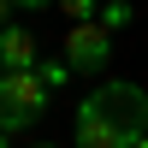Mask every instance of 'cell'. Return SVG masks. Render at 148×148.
<instances>
[{"label": "cell", "mask_w": 148, "mask_h": 148, "mask_svg": "<svg viewBox=\"0 0 148 148\" xmlns=\"http://www.w3.org/2000/svg\"><path fill=\"white\" fill-rule=\"evenodd\" d=\"M65 6V18L71 24H89V18H101V0H59Z\"/></svg>", "instance_id": "8"}, {"label": "cell", "mask_w": 148, "mask_h": 148, "mask_svg": "<svg viewBox=\"0 0 148 148\" xmlns=\"http://www.w3.org/2000/svg\"><path fill=\"white\" fill-rule=\"evenodd\" d=\"M65 59L77 71H107V65H113V30H107L101 18L71 24V30H65Z\"/></svg>", "instance_id": "3"}, {"label": "cell", "mask_w": 148, "mask_h": 148, "mask_svg": "<svg viewBox=\"0 0 148 148\" xmlns=\"http://www.w3.org/2000/svg\"><path fill=\"white\" fill-rule=\"evenodd\" d=\"M18 12H42V6H53V0H12Z\"/></svg>", "instance_id": "9"}, {"label": "cell", "mask_w": 148, "mask_h": 148, "mask_svg": "<svg viewBox=\"0 0 148 148\" xmlns=\"http://www.w3.org/2000/svg\"><path fill=\"white\" fill-rule=\"evenodd\" d=\"M47 101H53V89L42 83V71H0V130L18 136L24 125L47 113Z\"/></svg>", "instance_id": "1"}, {"label": "cell", "mask_w": 148, "mask_h": 148, "mask_svg": "<svg viewBox=\"0 0 148 148\" xmlns=\"http://www.w3.org/2000/svg\"><path fill=\"white\" fill-rule=\"evenodd\" d=\"M42 65V47H36L30 24H6L0 30V71H36Z\"/></svg>", "instance_id": "5"}, {"label": "cell", "mask_w": 148, "mask_h": 148, "mask_svg": "<svg viewBox=\"0 0 148 148\" xmlns=\"http://www.w3.org/2000/svg\"><path fill=\"white\" fill-rule=\"evenodd\" d=\"M12 12H18V6H12V0H0V30L12 24Z\"/></svg>", "instance_id": "10"}, {"label": "cell", "mask_w": 148, "mask_h": 148, "mask_svg": "<svg viewBox=\"0 0 148 148\" xmlns=\"http://www.w3.org/2000/svg\"><path fill=\"white\" fill-rule=\"evenodd\" d=\"M130 18H136V6H130V0H101V24H107V30H125Z\"/></svg>", "instance_id": "7"}, {"label": "cell", "mask_w": 148, "mask_h": 148, "mask_svg": "<svg viewBox=\"0 0 148 148\" xmlns=\"http://www.w3.org/2000/svg\"><path fill=\"white\" fill-rule=\"evenodd\" d=\"M0 148H12V130H0Z\"/></svg>", "instance_id": "11"}, {"label": "cell", "mask_w": 148, "mask_h": 148, "mask_svg": "<svg viewBox=\"0 0 148 148\" xmlns=\"http://www.w3.org/2000/svg\"><path fill=\"white\" fill-rule=\"evenodd\" d=\"M36 71H42V83H47V89H65V83H71V71H77V65H71V59L59 53V59H42Z\"/></svg>", "instance_id": "6"}, {"label": "cell", "mask_w": 148, "mask_h": 148, "mask_svg": "<svg viewBox=\"0 0 148 148\" xmlns=\"http://www.w3.org/2000/svg\"><path fill=\"white\" fill-rule=\"evenodd\" d=\"M77 148H136V130L107 113L101 95H89V101L77 107Z\"/></svg>", "instance_id": "2"}, {"label": "cell", "mask_w": 148, "mask_h": 148, "mask_svg": "<svg viewBox=\"0 0 148 148\" xmlns=\"http://www.w3.org/2000/svg\"><path fill=\"white\" fill-rule=\"evenodd\" d=\"M101 101H107V113H113V119H125L136 136L148 130V89H142V83H119V77H113V83L101 89Z\"/></svg>", "instance_id": "4"}, {"label": "cell", "mask_w": 148, "mask_h": 148, "mask_svg": "<svg viewBox=\"0 0 148 148\" xmlns=\"http://www.w3.org/2000/svg\"><path fill=\"white\" fill-rule=\"evenodd\" d=\"M136 148H148V130H142V136H136Z\"/></svg>", "instance_id": "12"}]
</instances>
